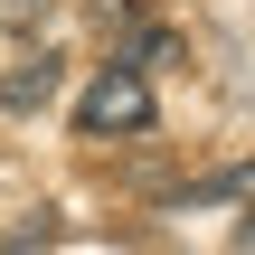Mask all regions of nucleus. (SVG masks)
<instances>
[{"label":"nucleus","mask_w":255,"mask_h":255,"mask_svg":"<svg viewBox=\"0 0 255 255\" xmlns=\"http://www.w3.org/2000/svg\"><path fill=\"white\" fill-rule=\"evenodd\" d=\"M0 9H9V19H28V9H47V0H0Z\"/></svg>","instance_id":"nucleus-3"},{"label":"nucleus","mask_w":255,"mask_h":255,"mask_svg":"<svg viewBox=\"0 0 255 255\" xmlns=\"http://www.w3.org/2000/svg\"><path fill=\"white\" fill-rule=\"evenodd\" d=\"M57 85H66V66L38 47V57H19V66L0 76V104H9V114H38V104H57Z\"/></svg>","instance_id":"nucleus-2"},{"label":"nucleus","mask_w":255,"mask_h":255,"mask_svg":"<svg viewBox=\"0 0 255 255\" xmlns=\"http://www.w3.org/2000/svg\"><path fill=\"white\" fill-rule=\"evenodd\" d=\"M76 123L104 142V132H142L151 123V85H142V66H104L85 95H76Z\"/></svg>","instance_id":"nucleus-1"}]
</instances>
